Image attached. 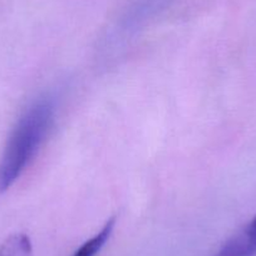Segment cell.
I'll list each match as a JSON object with an SVG mask.
<instances>
[{"label":"cell","mask_w":256,"mask_h":256,"mask_svg":"<svg viewBox=\"0 0 256 256\" xmlns=\"http://www.w3.org/2000/svg\"><path fill=\"white\" fill-rule=\"evenodd\" d=\"M56 110L54 98L44 96L18 118L0 158V192L10 188L36 156L53 126Z\"/></svg>","instance_id":"obj_1"},{"label":"cell","mask_w":256,"mask_h":256,"mask_svg":"<svg viewBox=\"0 0 256 256\" xmlns=\"http://www.w3.org/2000/svg\"><path fill=\"white\" fill-rule=\"evenodd\" d=\"M214 256H256V215L228 238Z\"/></svg>","instance_id":"obj_2"},{"label":"cell","mask_w":256,"mask_h":256,"mask_svg":"<svg viewBox=\"0 0 256 256\" xmlns=\"http://www.w3.org/2000/svg\"><path fill=\"white\" fill-rule=\"evenodd\" d=\"M116 225V218H112L104 224L102 228L98 231L96 235H93L92 238H88L87 241L82 244L72 254V256H97L100 252V250L103 248V246L107 244V241L110 240V235L113 232V228Z\"/></svg>","instance_id":"obj_3"},{"label":"cell","mask_w":256,"mask_h":256,"mask_svg":"<svg viewBox=\"0 0 256 256\" xmlns=\"http://www.w3.org/2000/svg\"><path fill=\"white\" fill-rule=\"evenodd\" d=\"M0 256H34L30 238L26 234H14L0 245Z\"/></svg>","instance_id":"obj_4"}]
</instances>
